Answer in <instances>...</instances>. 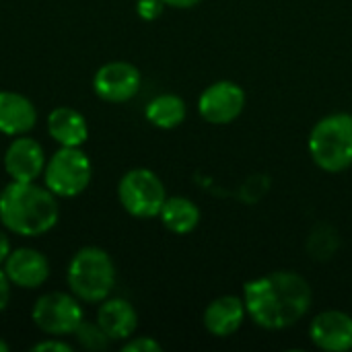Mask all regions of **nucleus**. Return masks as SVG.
<instances>
[{
    "instance_id": "f257e3e1",
    "label": "nucleus",
    "mask_w": 352,
    "mask_h": 352,
    "mask_svg": "<svg viewBox=\"0 0 352 352\" xmlns=\"http://www.w3.org/2000/svg\"><path fill=\"white\" fill-rule=\"evenodd\" d=\"M248 316L266 330H285L311 307V287L297 272H270L243 287Z\"/></svg>"
},
{
    "instance_id": "f03ea898",
    "label": "nucleus",
    "mask_w": 352,
    "mask_h": 352,
    "mask_svg": "<svg viewBox=\"0 0 352 352\" xmlns=\"http://www.w3.org/2000/svg\"><path fill=\"white\" fill-rule=\"evenodd\" d=\"M60 206L56 196L35 182H12L0 192V223L14 235L39 237L56 227Z\"/></svg>"
},
{
    "instance_id": "7ed1b4c3",
    "label": "nucleus",
    "mask_w": 352,
    "mask_h": 352,
    "mask_svg": "<svg viewBox=\"0 0 352 352\" xmlns=\"http://www.w3.org/2000/svg\"><path fill=\"white\" fill-rule=\"evenodd\" d=\"M66 283L70 293L82 303L105 301L116 287V266L111 256L97 245L80 248L68 264Z\"/></svg>"
},
{
    "instance_id": "20e7f679",
    "label": "nucleus",
    "mask_w": 352,
    "mask_h": 352,
    "mask_svg": "<svg viewBox=\"0 0 352 352\" xmlns=\"http://www.w3.org/2000/svg\"><path fill=\"white\" fill-rule=\"evenodd\" d=\"M314 163L328 173H340L352 165V113L322 118L307 140Z\"/></svg>"
},
{
    "instance_id": "39448f33",
    "label": "nucleus",
    "mask_w": 352,
    "mask_h": 352,
    "mask_svg": "<svg viewBox=\"0 0 352 352\" xmlns=\"http://www.w3.org/2000/svg\"><path fill=\"white\" fill-rule=\"evenodd\" d=\"M43 186L56 198L82 194L93 179V165L80 146H60L45 163Z\"/></svg>"
},
{
    "instance_id": "423d86ee",
    "label": "nucleus",
    "mask_w": 352,
    "mask_h": 352,
    "mask_svg": "<svg viewBox=\"0 0 352 352\" xmlns=\"http://www.w3.org/2000/svg\"><path fill=\"white\" fill-rule=\"evenodd\" d=\"M118 200L130 217L155 219L167 200V192L155 171L136 167L122 175L118 184Z\"/></svg>"
},
{
    "instance_id": "0eeeda50",
    "label": "nucleus",
    "mask_w": 352,
    "mask_h": 352,
    "mask_svg": "<svg viewBox=\"0 0 352 352\" xmlns=\"http://www.w3.org/2000/svg\"><path fill=\"white\" fill-rule=\"evenodd\" d=\"M33 324L47 336H72L74 330L85 320L80 299L72 293H45L41 295L31 309Z\"/></svg>"
},
{
    "instance_id": "6e6552de",
    "label": "nucleus",
    "mask_w": 352,
    "mask_h": 352,
    "mask_svg": "<svg viewBox=\"0 0 352 352\" xmlns=\"http://www.w3.org/2000/svg\"><path fill=\"white\" fill-rule=\"evenodd\" d=\"M140 85H142L140 70L124 60L103 64L93 76L95 95L107 103H126L134 99L140 91Z\"/></svg>"
},
{
    "instance_id": "1a4fd4ad",
    "label": "nucleus",
    "mask_w": 352,
    "mask_h": 352,
    "mask_svg": "<svg viewBox=\"0 0 352 352\" xmlns=\"http://www.w3.org/2000/svg\"><path fill=\"white\" fill-rule=\"evenodd\" d=\"M245 107V93L233 80H217L204 89L198 99L200 116L214 126L235 122Z\"/></svg>"
},
{
    "instance_id": "9d476101",
    "label": "nucleus",
    "mask_w": 352,
    "mask_h": 352,
    "mask_svg": "<svg viewBox=\"0 0 352 352\" xmlns=\"http://www.w3.org/2000/svg\"><path fill=\"white\" fill-rule=\"evenodd\" d=\"M45 151L29 134L14 136L4 153V171L12 182H35L45 169Z\"/></svg>"
},
{
    "instance_id": "9b49d317",
    "label": "nucleus",
    "mask_w": 352,
    "mask_h": 352,
    "mask_svg": "<svg viewBox=\"0 0 352 352\" xmlns=\"http://www.w3.org/2000/svg\"><path fill=\"white\" fill-rule=\"evenodd\" d=\"M2 270L6 272L12 287L31 291L45 285L50 278V262L47 258L33 248H16L8 254Z\"/></svg>"
},
{
    "instance_id": "f8f14e48",
    "label": "nucleus",
    "mask_w": 352,
    "mask_h": 352,
    "mask_svg": "<svg viewBox=\"0 0 352 352\" xmlns=\"http://www.w3.org/2000/svg\"><path fill=\"white\" fill-rule=\"evenodd\" d=\"M311 342L326 352H346L352 349V316L328 309L311 320Z\"/></svg>"
},
{
    "instance_id": "ddd939ff",
    "label": "nucleus",
    "mask_w": 352,
    "mask_h": 352,
    "mask_svg": "<svg viewBox=\"0 0 352 352\" xmlns=\"http://www.w3.org/2000/svg\"><path fill=\"white\" fill-rule=\"evenodd\" d=\"M245 316H248V309L241 297L223 295L206 305L202 322H204V328L212 336L227 338V336H233L241 328Z\"/></svg>"
},
{
    "instance_id": "4468645a",
    "label": "nucleus",
    "mask_w": 352,
    "mask_h": 352,
    "mask_svg": "<svg viewBox=\"0 0 352 352\" xmlns=\"http://www.w3.org/2000/svg\"><path fill=\"white\" fill-rule=\"evenodd\" d=\"M37 109L33 101L16 91H0V134L23 136L35 128Z\"/></svg>"
},
{
    "instance_id": "2eb2a0df",
    "label": "nucleus",
    "mask_w": 352,
    "mask_h": 352,
    "mask_svg": "<svg viewBox=\"0 0 352 352\" xmlns=\"http://www.w3.org/2000/svg\"><path fill=\"white\" fill-rule=\"evenodd\" d=\"M97 324L109 336V340H128L138 328V314L130 301L120 297H107L99 303Z\"/></svg>"
},
{
    "instance_id": "dca6fc26",
    "label": "nucleus",
    "mask_w": 352,
    "mask_h": 352,
    "mask_svg": "<svg viewBox=\"0 0 352 352\" xmlns=\"http://www.w3.org/2000/svg\"><path fill=\"white\" fill-rule=\"evenodd\" d=\"M47 134L60 146H82L89 138V124L78 109L60 105L47 116Z\"/></svg>"
},
{
    "instance_id": "f3484780",
    "label": "nucleus",
    "mask_w": 352,
    "mask_h": 352,
    "mask_svg": "<svg viewBox=\"0 0 352 352\" xmlns=\"http://www.w3.org/2000/svg\"><path fill=\"white\" fill-rule=\"evenodd\" d=\"M159 217L167 231H171L175 235H188L200 223V208L190 198L173 196V198L165 200Z\"/></svg>"
},
{
    "instance_id": "a211bd4d",
    "label": "nucleus",
    "mask_w": 352,
    "mask_h": 352,
    "mask_svg": "<svg viewBox=\"0 0 352 352\" xmlns=\"http://www.w3.org/2000/svg\"><path fill=\"white\" fill-rule=\"evenodd\" d=\"M186 113H188L186 101L179 95H173V93L157 95L155 99L148 101V105L144 109L146 120L155 128H161V130H173V128H177L179 124H184Z\"/></svg>"
},
{
    "instance_id": "6ab92c4d",
    "label": "nucleus",
    "mask_w": 352,
    "mask_h": 352,
    "mask_svg": "<svg viewBox=\"0 0 352 352\" xmlns=\"http://www.w3.org/2000/svg\"><path fill=\"white\" fill-rule=\"evenodd\" d=\"M74 340H76V344L80 346V349H85V351H91V352H99V351H105L107 346H109V336L101 330V326L95 322H80V326L74 330Z\"/></svg>"
},
{
    "instance_id": "aec40b11",
    "label": "nucleus",
    "mask_w": 352,
    "mask_h": 352,
    "mask_svg": "<svg viewBox=\"0 0 352 352\" xmlns=\"http://www.w3.org/2000/svg\"><path fill=\"white\" fill-rule=\"evenodd\" d=\"M124 352H161L163 346L151 338V336H136V338H128L124 344Z\"/></svg>"
},
{
    "instance_id": "412c9836",
    "label": "nucleus",
    "mask_w": 352,
    "mask_h": 352,
    "mask_svg": "<svg viewBox=\"0 0 352 352\" xmlns=\"http://www.w3.org/2000/svg\"><path fill=\"white\" fill-rule=\"evenodd\" d=\"M163 8H165V2H163V0H138V2H136V12H138V16L144 19V21H155V19H159L161 12H163Z\"/></svg>"
},
{
    "instance_id": "4be33fe9",
    "label": "nucleus",
    "mask_w": 352,
    "mask_h": 352,
    "mask_svg": "<svg viewBox=\"0 0 352 352\" xmlns=\"http://www.w3.org/2000/svg\"><path fill=\"white\" fill-rule=\"evenodd\" d=\"M31 351L33 352H72L74 349H72L68 342H64V340H62V336H52V338H47V340H41V342L33 344V346H31Z\"/></svg>"
},
{
    "instance_id": "5701e85b",
    "label": "nucleus",
    "mask_w": 352,
    "mask_h": 352,
    "mask_svg": "<svg viewBox=\"0 0 352 352\" xmlns=\"http://www.w3.org/2000/svg\"><path fill=\"white\" fill-rule=\"evenodd\" d=\"M10 289H12V285H10V280H8L6 272L0 268V314L8 307V301H10Z\"/></svg>"
},
{
    "instance_id": "b1692460",
    "label": "nucleus",
    "mask_w": 352,
    "mask_h": 352,
    "mask_svg": "<svg viewBox=\"0 0 352 352\" xmlns=\"http://www.w3.org/2000/svg\"><path fill=\"white\" fill-rule=\"evenodd\" d=\"M10 252H12V245H10L8 235L4 231H0V268L4 266V262H6V258H8Z\"/></svg>"
},
{
    "instance_id": "393cba45",
    "label": "nucleus",
    "mask_w": 352,
    "mask_h": 352,
    "mask_svg": "<svg viewBox=\"0 0 352 352\" xmlns=\"http://www.w3.org/2000/svg\"><path fill=\"white\" fill-rule=\"evenodd\" d=\"M165 6H171V8H194L196 4H200V0H163Z\"/></svg>"
},
{
    "instance_id": "a878e982",
    "label": "nucleus",
    "mask_w": 352,
    "mask_h": 352,
    "mask_svg": "<svg viewBox=\"0 0 352 352\" xmlns=\"http://www.w3.org/2000/svg\"><path fill=\"white\" fill-rule=\"evenodd\" d=\"M0 352H8V344L0 338Z\"/></svg>"
}]
</instances>
